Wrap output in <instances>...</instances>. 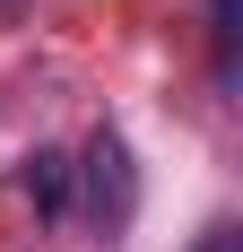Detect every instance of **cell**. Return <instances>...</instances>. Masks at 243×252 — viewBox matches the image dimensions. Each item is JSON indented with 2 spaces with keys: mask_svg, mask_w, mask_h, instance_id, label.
I'll return each mask as SVG.
<instances>
[{
  "mask_svg": "<svg viewBox=\"0 0 243 252\" xmlns=\"http://www.w3.org/2000/svg\"><path fill=\"white\" fill-rule=\"evenodd\" d=\"M200 252H243V235H235V226H217V235H200Z\"/></svg>",
  "mask_w": 243,
  "mask_h": 252,
  "instance_id": "cell-3",
  "label": "cell"
},
{
  "mask_svg": "<svg viewBox=\"0 0 243 252\" xmlns=\"http://www.w3.org/2000/svg\"><path fill=\"white\" fill-rule=\"evenodd\" d=\"M26 191H35L44 218H61V209H70V157H61V148H35V157H26Z\"/></svg>",
  "mask_w": 243,
  "mask_h": 252,
  "instance_id": "cell-2",
  "label": "cell"
},
{
  "mask_svg": "<svg viewBox=\"0 0 243 252\" xmlns=\"http://www.w3.org/2000/svg\"><path fill=\"white\" fill-rule=\"evenodd\" d=\"M87 191H96V209H104V218H130V157H122V139H113V130L87 148Z\"/></svg>",
  "mask_w": 243,
  "mask_h": 252,
  "instance_id": "cell-1",
  "label": "cell"
}]
</instances>
